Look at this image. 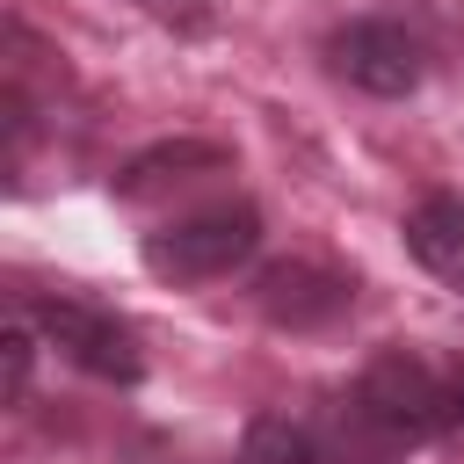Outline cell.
<instances>
[{
  "label": "cell",
  "mask_w": 464,
  "mask_h": 464,
  "mask_svg": "<svg viewBox=\"0 0 464 464\" xmlns=\"http://www.w3.org/2000/svg\"><path fill=\"white\" fill-rule=\"evenodd\" d=\"M239 464H326L319 435L290 413H254L246 435H239Z\"/></svg>",
  "instance_id": "ba28073f"
},
{
  "label": "cell",
  "mask_w": 464,
  "mask_h": 464,
  "mask_svg": "<svg viewBox=\"0 0 464 464\" xmlns=\"http://www.w3.org/2000/svg\"><path fill=\"white\" fill-rule=\"evenodd\" d=\"M348 413H355L377 442L420 450V442H435V435L457 420V399H450V377H435L413 348H384V355L362 362V377H355V392H348Z\"/></svg>",
  "instance_id": "7a4b0ae2"
},
{
  "label": "cell",
  "mask_w": 464,
  "mask_h": 464,
  "mask_svg": "<svg viewBox=\"0 0 464 464\" xmlns=\"http://www.w3.org/2000/svg\"><path fill=\"white\" fill-rule=\"evenodd\" d=\"M254 246H261V210L246 196H225V203H203V210H181V218L152 225L138 239V261H145V276L188 290V283L232 276L239 261H254Z\"/></svg>",
  "instance_id": "6da1fadb"
},
{
  "label": "cell",
  "mask_w": 464,
  "mask_h": 464,
  "mask_svg": "<svg viewBox=\"0 0 464 464\" xmlns=\"http://www.w3.org/2000/svg\"><path fill=\"white\" fill-rule=\"evenodd\" d=\"M406 254H413L435 283L464 290V196H450V188L420 196V203L406 210Z\"/></svg>",
  "instance_id": "8992f818"
},
{
  "label": "cell",
  "mask_w": 464,
  "mask_h": 464,
  "mask_svg": "<svg viewBox=\"0 0 464 464\" xmlns=\"http://www.w3.org/2000/svg\"><path fill=\"white\" fill-rule=\"evenodd\" d=\"M29 362H36V319L22 312V319L0 326V370H7V377H0V399H7V406L29 399Z\"/></svg>",
  "instance_id": "9c48e42d"
},
{
  "label": "cell",
  "mask_w": 464,
  "mask_h": 464,
  "mask_svg": "<svg viewBox=\"0 0 464 464\" xmlns=\"http://www.w3.org/2000/svg\"><path fill=\"white\" fill-rule=\"evenodd\" d=\"M450 399H457V420H464V362L450 370Z\"/></svg>",
  "instance_id": "30bf717a"
},
{
  "label": "cell",
  "mask_w": 464,
  "mask_h": 464,
  "mask_svg": "<svg viewBox=\"0 0 464 464\" xmlns=\"http://www.w3.org/2000/svg\"><path fill=\"white\" fill-rule=\"evenodd\" d=\"M218 167H232L225 145H210V138H167V145H145L138 160H123L116 196H152L167 181H196V174H218Z\"/></svg>",
  "instance_id": "52a82bcc"
},
{
  "label": "cell",
  "mask_w": 464,
  "mask_h": 464,
  "mask_svg": "<svg viewBox=\"0 0 464 464\" xmlns=\"http://www.w3.org/2000/svg\"><path fill=\"white\" fill-rule=\"evenodd\" d=\"M22 312H29L36 334H44L65 362H80L87 377H102V384H138V377H145V348H138V326H130L123 312H109V304H94V297H29Z\"/></svg>",
  "instance_id": "3957f363"
},
{
  "label": "cell",
  "mask_w": 464,
  "mask_h": 464,
  "mask_svg": "<svg viewBox=\"0 0 464 464\" xmlns=\"http://www.w3.org/2000/svg\"><path fill=\"white\" fill-rule=\"evenodd\" d=\"M254 304L268 326H290V334H319L334 326L348 304H355V276L326 268V261H268L254 276Z\"/></svg>",
  "instance_id": "5b68a950"
},
{
  "label": "cell",
  "mask_w": 464,
  "mask_h": 464,
  "mask_svg": "<svg viewBox=\"0 0 464 464\" xmlns=\"http://www.w3.org/2000/svg\"><path fill=\"white\" fill-rule=\"evenodd\" d=\"M326 65H334L348 87L384 94V102L413 94V87H420V72H428L420 36H413L406 22H392V14H355V22H341V29L326 36Z\"/></svg>",
  "instance_id": "277c9868"
}]
</instances>
